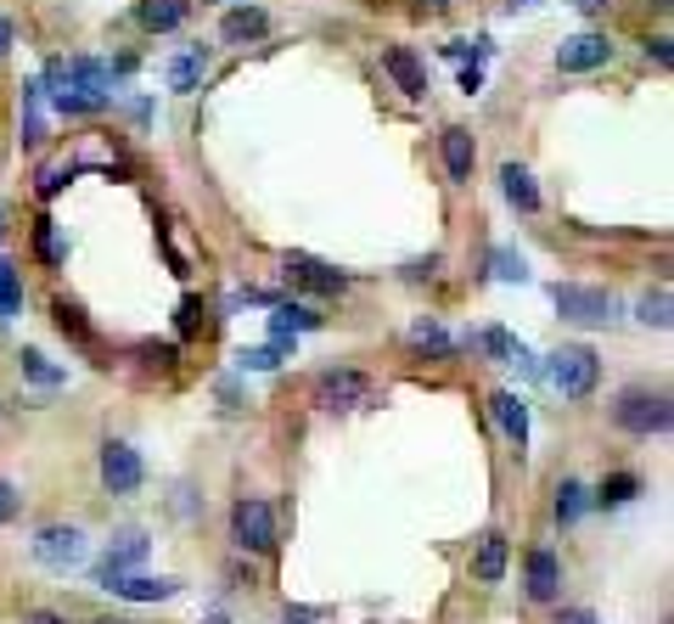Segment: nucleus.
<instances>
[{"mask_svg": "<svg viewBox=\"0 0 674 624\" xmlns=\"http://www.w3.org/2000/svg\"><path fill=\"white\" fill-rule=\"evenodd\" d=\"M51 321H57V333L74 338V344H90V338H96L90 321H85V310H79L74 299H57V304H51Z\"/></svg>", "mask_w": 674, "mask_h": 624, "instance_id": "nucleus-24", "label": "nucleus"}, {"mask_svg": "<svg viewBox=\"0 0 674 624\" xmlns=\"http://www.w3.org/2000/svg\"><path fill=\"white\" fill-rule=\"evenodd\" d=\"M23 310V271L0 259V321H12Z\"/></svg>", "mask_w": 674, "mask_h": 624, "instance_id": "nucleus-27", "label": "nucleus"}, {"mask_svg": "<svg viewBox=\"0 0 674 624\" xmlns=\"http://www.w3.org/2000/svg\"><path fill=\"white\" fill-rule=\"evenodd\" d=\"M546 377H551V388L562 394V400H590L596 383H601V360H596L590 344H562V349L551 354Z\"/></svg>", "mask_w": 674, "mask_h": 624, "instance_id": "nucleus-1", "label": "nucleus"}, {"mask_svg": "<svg viewBox=\"0 0 674 624\" xmlns=\"http://www.w3.org/2000/svg\"><path fill=\"white\" fill-rule=\"evenodd\" d=\"M7 51H12V23L0 17V57H7Z\"/></svg>", "mask_w": 674, "mask_h": 624, "instance_id": "nucleus-39", "label": "nucleus"}, {"mask_svg": "<svg viewBox=\"0 0 674 624\" xmlns=\"http://www.w3.org/2000/svg\"><path fill=\"white\" fill-rule=\"evenodd\" d=\"M411 349H422V354H433V360H450L461 344H455L433 315H416V321H411Z\"/></svg>", "mask_w": 674, "mask_h": 624, "instance_id": "nucleus-21", "label": "nucleus"}, {"mask_svg": "<svg viewBox=\"0 0 674 624\" xmlns=\"http://www.w3.org/2000/svg\"><path fill=\"white\" fill-rule=\"evenodd\" d=\"M500 191H506V203L523 209V214L539 209V186H534V175L523 170V163H500Z\"/></svg>", "mask_w": 674, "mask_h": 624, "instance_id": "nucleus-19", "label": "nucleus"}, {"mask_svg": "<svg viewBox=\"0 0 674 624\" xmlns=\"http://www.w3.org/2000/svg\"><path fill=\"white\" fill-rule=\"evenodd\" d=\"M0 242H7V203H0Z\"/></svg>", "mask_w": 674, "mask_h": 624, "instance_id": "nucleus-42", "label": "nucleus"}, {"mask_svg": "<svg viewBox=\"0 0 674 624\" xmlns=\"http://www.w3.org/2000/svg\"><path fill=\"white\" fill-rule=\"evenodd\" d=\"M438 152H445L450 180H455V186H466V180H472V163H478V147H472V129L450 124L445 136H438Z\"/></svg>", "mask_w": 674, "mask_h": 624, "instance_id": "nucleus-15", "label": "nucleus"}, {"mask_svg": "<svg viewBox=\"0 0 674 624\" xmlns=\"http://www.w3.org/2000/svg\"><path fill=\"white\" fill-rule=\"evenodd\" d=\"M236 366H242V372H276V366H282V344H270V349H242V354H236Z\"/></svg>", "mask_w": 674, "mask_h": 624, "instance_id": "nucleus-31", "label": "nucleus"}, {"mask_svg": "<svg viewBox=\"0 0 674 624\" xmlns=\"http://www.w3.org/2000/svg\"><path fill=\"white\" fill-rule=\"evenodd\" d=\"M433 271H438V259L427 253V259H416V265H411V271H404V276H411V282H422V276H433Z\"/></svg>", "mask_w": 674, "mask_h": 624, "instance_id": "nucleus-37", "label": "nucleus"}, {"mask_svg": "<svg viewBox=\"0 0 674 624\" xmlns=\"http://www.w3.org/2000/svg\"><path fill=\"white\" fill-rule=\"evenodd\" d=\"M489 411H495V428L512 439L517 450H528V400L523 394H512V388H500L495 400H489Z\"/></svg>", "mask_w": 674, "mask_h": 624, "instance_id": "nucleus-14", "label": "nucleus"}, {"mask_svg": "<svg viewBox=\"0 0 674 624\" xmlns=\"http://www.w3.org/2000/svg\"><path fill=\"white\" fill-rule=\"evenodd\" d=\"M113 597L124 602H168V597H180V579H152V574H118L113 585Z\"/></svg>", "mask_w": 674, "mask_h": 624, "instance_id": "nucleus-16", "label": "nucleus"}, {"mask_svg": "<svg viewBox=\"0 0 674 624\" xmlns=\"http://www.w3.org/2000/svg\"><path fill=\"white\" fill-rule=\"evenodd\" d=\"M197 315H202V304L186 299V304H180V333H197Z\"/></svg>", "mask_w": 674, "mask_h": 624, "instance_id": "nucleus-34", "label": "nucleus"}, {"mask_svg": "<svg viewBox=\"0 0 674 624\" xmlns=\"http://www.w3.org/2000/svg\"><path fill=\"white\" fill-rule=\"evenodd\" d=\"M489 271H495L500 282H528V259H523L517 248H495V253H489Z\"/></svg>", "mask_w": 674, "mask_h": 624, "instance_id": "nucleus-28", "label": "nucleus"}, {"mask_svg": "<svg viewBox=\"0 0 674 624\" xmlns=\"http://www.w3.org/2000/svg\"><path fill=\"white\" fill-rule=\"evenodd\" d=\"M315 405H326V411H365V405H377V383H371L365 372L332 366V372L315 377Z\"/></svg>", "mask_w": 674, "mask_h": 624, "instance_id": "nucleus-4", "label": "nucleus"}, {"mask_svg": "<svg viewBox=\"0 0 674 624\" xmlns=\"http://www.w3.org/2000/svg\"><path fill=\"white\" fill-rule=\"evenodd\" d=\"M191 12V0H141L135 7V23L147 28V35H168V28H180Z\"/></svg>", "mask_w": 674, "mask_h": 624, "instance_id": "nucleus-18", "label": "nucleus"}, {"mask_svg": "<svg viewBox=\"0 0 674 624\" xmlns=\"http://www.w3.org/2000/svg\"><path fill=\"white\" fill-rule=\"evenodd\" d=\"M270 326H276V338H298V333H321V315L315 304H276Z\"/></svg>", "mask_w": 674, "mask_h": 624, "instance_id": "nucleus-22", "label": "nucleus"}, {"mask_svg": "<svg viewBox=\"0 0 674 624\" xmlns=\"http://www.w3.org/2000/svg\"><path fill=\"white\" fill-rule=\"evenodd\" d=\"M23 512V496H17V484L12 478H0V523H12Z\"/></svg>", "mask_w": 674, "mask_h": 624, "instance_id": "nucleus-33", "label": "nucleus"}, {"mask_svg": "<svg viewBox=\"0 0 674 624\" xmlns=\"http://www.w3.org/2000/svg\"><path fill=\"white\" fill-rule=\"evenodd\" d=\"M635 496H640V478L635 473H613V478H601V489H596L601 507H629Z\"/></svg>", "mask_w": 674, "mask_h": 624, "instance_id": "nucleus-26", "label": "nucleus"}, {"mask_svg": "<svg viewBox=\"0 0 674 624\" xmlns=\"http://www.w3.org/2000/svg\"><path fill=\"white\" fill-rule=\"evenodd\" d=\"M613 416H619V428L635 434V439L669 434V422H674L669 394H658V388H624V394H619V405H613Z\"/></svg>", "mask_w": 674, "mask_h": 624, "instance_id": "nucleus-2", "label": "nucleus"}, {"mask_svg": "<svg viewBox=\"0 0 674 624\" xmlns=\"http://www.w3.org/2000/svg\"><path fill=\"white\" fill-rule=\"evenodd\" d=\"M635 315L647 321V326H658V333H669V287H658V292H647V299L635 304Z\"/></svg>", "mask_w": 674, "mask_h": 624, "instance_id": "nucleus-30", "label": "nucleus"}, {"mask_svg": "<svg viewBox=\"0 0 674 624\" xmlns=\"http://www.w3.org/2000/svg\"><path fill=\"white\" fill-rule=\"evenodd\" d=\"M34 253H40L46 265H62V259H67V248H62V237H57V225H51V220L34 225Z\"/></svg>", "mask_w": 674, "mask_h": 624, "instance_id": "nucleus-29", "label": "nucleus"}, {"mask_svg": "<svg viewBox=\"0 0 674 624\" xmlns=\"http://www.w3.org/2000/svg\"><path fill=\"white\" fill-rule=\"evenodd\" d=\"M551 299H557V315L573 321V326H613V321H619V299H613L607 287L562 282V287H551Z\"/></svg>", "mask_w": 674, "mask_h": 624, "instance_id": "nucleus-3", "label": "nucleus"}, {"mask_svg": "<svg viewBox=\"0 0 674 624\" xmlns=\"http://www.w3.org/2000/svg\"><path fill=\"white\" fill-rule=\"evenodd\" d=\"M147 551H152V540H147L141 529H124V535H118V540L108 546V557H101V563H96V574H90V579H96L101 590H108V585H113L118 574L141 569V563H147Z\"/></svg>", "mask_w": 674, "mask_h": 624, "instance_id": "nucleus-8", "label": "nucleus"}, {"mask_svg": "<svg viewBox=\"0 0 674 624\" xmlns=\"http://www.w3.org/2000/svg\"><path fill=\"white\" fill-rule=\"evenodd\" d=\"M282 271H287V282L310 287V292H344V287H349L344 271L321 265V259H310V253H287V259H282Z\"/></svg>", "mask_w": 674, "mask_h": 624, "instance_id": "nucleus-10", "label": "nucleus"}, {"mask_svg": "<svg viewBox=\"0 0 674 624\" xmlns=\"http://www.w3.org/2000/svg\"><path fill=\"white\" fill-rule=\"evenodd\" d=\"M282 624H303V619H282Z\"/></svg>", "mask_w": 674, "mask_h": 624, "instance_id": "nucleus-44", "label": "nucleus"}, {"mask_svg": "<svg viewBox=\"0 0 674 624\" xmlns=\"http://www.w3.org/2000/svg\"><path fill=\"white\" fill-rule=\"evenodd\" d=\"M579 12H607V0H573Z\"/></svg>", "mask_w": 674, "mask_h": 624, "instance_id": "nucleus-40", "label": "nucleus"}, {"mask_svg": "<svg viewBox=\"0 0 674 624\" xmlns=\"http://www.w3.org/2000/svg\"><path fill=\"white\" fill-rule=\"evenodd\" d=\"M590 512V489L579 478H562L557 484V523H579Z\"/></svg>", "mask_w": 674, "mask_h": 624, "instance_id": "nucleus-23", "label": "nucleus"}, {"mask_svg": "<svg viewBox=\"0 0 674 624\" xmlns=\"http://www.w3.org/2000/svg\"><path fill=\"white\" fill-rule=\"evenodd\" d=\"M17 372H23L28 383H40V388H62V383H67V372L51 366V360H46L40 349H23V354H17Z\"/></svg>", "mask_w": 674, "mask_h": 624, "instance_id": "nucleus-25", "label": "nucleus"}, {"mask_svg": "<svg viewBox=\"0 0 674 624\" xmlns=\"http://www.w3.org/2000/svg\"><path fill=\"white\" fill-rule=\"evenodd\" d=\"M478 349H489L495 360H512V354H517V338L506 333V326H489V333L478 338Z\"/></svg>", "mask_w": 674, "mask_h": 624, "instance_id": "nucleus-32", "label": "nucleus"}, {"mask_svg": "<svg viewBox=\"0 0 674 624\" xmlns=\"http://www.w3.org/2000/svg\"><path fill=\"white\" fill-rule=\"evenodd\" d=\"M96 624H129V619H96Z\"/></svg>", "mask_w": 674, "mask_h": 624, "instance_id": "nucleus-43", "label": "nucleus"}, {"mask_svg": "<svg viewBox=\"0 0 674 624\" xmlns=\"http://www.w3.org/2000/svg\"><path fill=\"white\" fill-rule=\"evenodd\" d=\"M23 624H67L62 613H46V608H34V613H23Z\"/></svg>", "mask_w": 674, "mask_h": 624, "instance_id": "nucleus-38", "label": "nucleus"}, {"mask_svg": "<svg viewBox=\"0 0 674 624\" xmlns=\"http://www.w3.org/2000/svg\"><path fill=\"white\" fill-rule=\"evenodd\" d=\"M528 597L534 602H557L562 597V563L551 546H534L528 551Z\"/></svg>", "mask_w": 674, "mask_h": 624, "instance_id": "nucleus-12", "label": "nucleus"}, {"mask_svg": "<svg viewBox=\"0 0 674 624\" xmlns=\"http://www.w3.org/2000/svg\"><path fill=\"white\" fill-rule=\"evenodd\" d=\"M557 624H601L590 608H567V613H557Z\"/></svg>", "mask_w": 674, "mask_h": 624, "instance_id": "nucleus-35", "label": "nucleus"}, {"mask_svg": "<svg viewBox=\"0 0 674 624\" xmlns=\"http://www.w3.org/2000/svg\"><path fill=\"white\" fill-rule=\"evenodd\" d=\"M506 563H512V540H506L500 529H489L478 540V551H472V579H478V585H500L506 579Z\"/></svg>", "mask_w": 674, "mask_h": 624, "instance_id": "nucleus-13", "label": "nucleus"}, {"mask_svg": "<svg viewBox=\"0 0 674 624\" xmlns=\"http://www.w3.org/2000/svg\"><path fill=\"white\" fill-rule=\"evenodd\" d=\"M230 540L242 551H253V557L276 551V512H270V501H259V496L236 501L230 507Z\"/></svg>", "mask_w": 674, "mask_h": 624, "instance_id": "nucleus-5", "label": "nucleus"}, {"mask_svg": "<svg viewBox=\"0 0 674 624\" xmlns=\"http://www.w3.org/2000/svg\"><path fill=\"white\" fill-rule=\"evenodd\" d=\"M34 557H40L46 569L67 574L90 557V540H85V529H74V523H46V529L34 535Z\"/></svg>", "mask_w": 674, "mask_h": 624, "instance_id": "nucleus-7", "label": "nucleus"}, {"mask_svg": "<svg viewBox=\"0 0 674 624\" xmlns=\"http://www.w3.org/2000/svg\"><path fill=\"white\" fill-rule=\"evenodd\" d=\"M209 62H214L209 46H186L180 57H168V68H163L168 90H175V96H191V90L202 85V74H209Z\"/></svg>", "mask_w": 674, "mask_h": 624, "instance_id": "nucleus-11", "label": "nucleus"}, {"mask_svg": "<svg viewBox=\"0 0 674 624\" xmlns=\"http://www.w3.org/2000/svg\"><path fill=\"white\" fill-rule=\"evenodd\" d=\"M96 473H101V489L108 496H135L147 484V467H141V450L124 445V439H108L96 455Z\"/></svg>", "mask_w": 674, "mask_h": 624, "instance_id": "nucleus-6", "label": "nucleus"}, {"mask_svg": "<svg viewBox=\"0 0 674 624\" xmlns=\"http://www.w3.org/2000/svg\"><path fill=\"white\" fill-rule=\"evenodd\" d=\"M528 7H539V0H506V12H528Z\"/></svg>", "mask_w": 674, "mask_h": 624, "instance_id": "nucleus-41", "label": "nucleus"}, {"mask_svg": "<svg viewBox=\"0 0 674 624\" xmlns=\"http://www.w3.org/2000/svg\"><path fill=\"white\" fill-rule=\"evenodd\" d=\"M613 62V46H607V35H573L557 46V68L562 74H590V68H607Z\"/></svg>", "mask_w": 674, "mask_h": 624, "instance_id": "nucleus-9", "label": "nucleus"}, {"mask_svg": "<svg viewBox=\"0 0 674 624\" xmlns=\"http://www.w3.org/2000/svg\"><path fill=\"white\" fill-rule=\"evenodd\" d=\"M220 35H225L230 46H248V40H264V35H270V17H264L259 7H236V12H225V23H220Z\"/></svg>", "mask_w": 674, "mask_h": 624, "instance_id": "nucleus-20", "label": "nucleus"}, {"mask_svg": "<svg viewBox=\"0 0 674 624\" xmlns=\"http://www.w3.org/2000/svg\"><path fill=\"white\" fill-rule=\"evenodd\" d=\"M383 68L399 79V90L411 96V102H422V96H427V74H422V62H416L411 51H404V46H388V51H383Z\"/></svg>", "mask_w": 674, "mask_h": 624, "instance_id": "nucleus-17", "label": "nucleus"}, {"mask_svg": "<svg viewBox=\"0 0 674 624\" xmlns=\"http://www.w3.org/2000/svg\"><path fill=\"white\" fill-rule=\"evenodd\" d=\"M647 57L658 62V68H669V40H663V35H658V40H647Z\"/></svg>", "mask_w": 674, "mask_h": 624, "instance_id": "nucleus-36", "label": "nucleus"}]
</instances>
